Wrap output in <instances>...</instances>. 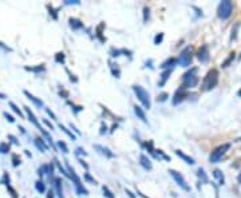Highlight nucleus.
<instances>
[{"mask_svg": "<svg viewBox=\"0 0 241 198\" xmlns=\"http://www.w3.org/2000/svg\"><path fill=\"white\" fill-rule=\"evenodd\" d=\"M40 133H42V134H43V137H44V138L47 139V142H48V143H50V145H51V146H52V147H54V149H55V146H54V143H52V138H51V135H50V134H48V133H47V131H46V130H44V129H43V130H40Z\"/></svg>", "mask_w": 241, "mask_h": 198, "instance_id": "26", "label": "nucleus"}, {"mask_svg": "<svg viewBox=\"0 0 241 198\" xmlns=\"http://www.w3.org/2000/svg\"><path fill=\"white\" fill-rule=\"evenodd\" d=\"M106 125H102V130H101V134H103V133H106Z\"/></svg>", "mask_w": 241, "mask_h": 198, "instance_id": "53", "label": "nucleus"}, {"mask_svg": "<svg viewBox=\"0 0 241 198\" xmlns=\"http://www.w3.org/2000/svg\"><path fill=\"white\" fill-rule=\"evenodd\" d=\"M35 187H36V190H38L39 193H44L46 192V185H44L43 181H38V182L35 183Z\"/></svg>", "mask_w": 241, "mask_h": 198, "instance_id": "23", "label": "nucleus"}, {"mask_svg": "<svg viewBox=\"0 0 241 198\" xmlns=\"http://www.w3.org/2000/svg\"><path fill=\"white\" fill-rule=\"evenodd\" d=\"M20 162H22V161H20V158L18 157V154H12V166L18 167L20 165Z\"/></svg>", "mask_w": 241, "mask_h": 198, "instance_id": "34", "label": "nucleus"}, {"mask_svg": "<svg viewBox=\"0 0 241 198\" xmlns=\"http://www.w3.org/2000/svg\"><path fill=\"white\" fill-rule=\"evenodd\" d=\"M64 4L70 5V4H79V0H66L64 2Z\"/></svg>", "mask_w": 241, "mask_h": 198, "instance_id": "44", "label": "nucleus"}, {"mask_svg": "<svg viewBox=\"0 0 241 198\" xmlns=\"http://www.w3.org/2000/svg\"><path fill=\"white\" fill-rule=\"evenodd\" d=\"M23 92H24V95H26V96H27V98H28L30 100H31V102H32V103H34V105H35L36 107H39V109H40V107H43V100L40 99V98H36V96H34L32 94H30L28 91H27V90H24V91H23Z\"/></svg>", "mask_w": 241, "mask_h": 198, "instance_id": "11", "label": "nucleus"}, {"mask_svg": "<svg viewBox=\"0 0 241 198\" xmlns=\"http://www.w3.org/2000/svg\"><path fill=\"white\" fill-rule=\"evenodd\" d=\"M235 59V52H230L229 54V58L225 60V62H222V64H221V67H228L229 64H230V62Z\"/></svg>", "mask_w": 241, "mask_h": 198, "instance_id": "33", "label": "nucleus"}, {"mask_svg": "<svg viewBox=\"0 0 241 198\" xmlns=\"http://www.w3.org/2000/svg\"><path fill=\"white\" fill-rule=\"evenodd\" d=\"M197 59L201 63H206L209 60V47L206 44L202 46L201 48L198 50V52H197Z\"/></svg>", "mask_w": 241, "mask_h": 198, "instance_id": "9", "label": "nucleus"}, {"mask_svg": "<svg viewBox=\"0 0 241 198\" xmlns=\"http://www.w3.org/2000/svg\"><path fill=\"white\" fill-rule=\"evenodd\" d=\"M8 139L11 141V142L13 143V145H19V141H18V138H16L15 135H12V134H9V135H8Z\"/></svg>", "mask_w": 241, "mask_h": 198, "instance_id": "42", "label": "nucleus"}, {"mask_svg": "<svg viewBox=\"0 0 241 198\" xmlns=\"http://www.w3.org/2000/svg\"><path fill=\"white\" fill-rule=\"evenodd\" d=\"M197 67H193L190 68L188 72L184 74V76H182V86L185 87V89H190V87H196L197 83H198V76H197Z\"/></svg>", "mask_w": 241, "mask_h": 198, "instance_id": "2", "label": "nucleus"}, {"mask_svg": "<svg viewBox=\"0 0 241 198\" xmlns=\"http://www.w3.org/2000/svg\"><path fill=\"white\" fill-rule=\"evenodd\" d=\"M34 142H35V146L38 147V149H39L42 153H46L47 150H48V146L46 145V143H44V141H43L42 138H36L35 141H34Z\"/></svg>", "mask_w": 241, "mask_h": 198, "instance_id": "16", "label": "nucleus"}, {"mask_svg": "<svg viewBox=\"0 0 241 198\" xmlns=\"http://www.w3.org/2000/svg\"><path fill=\"white\" fill-rule=\"evenodd\" d=\"M102 190H103V196L106 197V198H114L113 192H111V190L108 189L107 186H103V187H102Z\"/></svg>", "mask_w": 241, "mask_h": 198, "instance_id": "28", "label": "nucleus"}, {"mask_svg": "<svg viewBox=\"0 0 241 198\" xmlns=\"http://www.w3.org/2000/svg\"><path fill=\"white\" fill-rule=\"evenodd\" d=\"M197 175H198L200 179H202V182H208V177H206V174H205V172H204V169H198Z\"/></svg>", "mask_w": 241, "mask_h": 198, "instance_id": "27", "label": "nucleus"}, {"mask_svg": "<svg viewBox=\"0 0 241 198\" xmlns=\"http://www.w3.org/2000/svg\"><path fill=\"white\" fill-rule=\"evenodd\" d=\"M43 123H44V125H46L47 127H48L50 130H54V125H52V123L50 122L48 119H43Z\"/></svg>", "mask_w": 241, "mask_h": 198, "instance_id": "43", "label": "nucleus"}, {"mask_svg": "<svg viewBox=\"0 0 241 198\" xmlns=\"http://www.w3.org/2000/svg\"><path fill=\"white\" fill-rule=\"evenodd\" d=\"M70 127H71V130H74V131H75V133L78 134V135H80V131H79V130L76 129L75 126H73V123H71V125H70Z\"/></svg>", "mask_w": 241, "mask_h": 198, "instance_id": "49", "label": "nucleus"}, {"mask_svg": "<svg viewBox=\"0 0 241 198\" xmlns=\"http://www.w3.org/2000/svg\"><path fill=\"white\" fill-rule=\"evenodd\" d=\"M27 71H32V72H44L46 71V67L44 64H40L38 67H26Z\"/></svg>", "mask_w": 241, "mask_h": 198, "instance_id": "21", "label": "nucleus"}, {"mask_svg": "<svg viewBox=\"0 0 241 198\" xmlns=\"http://www.w3.org/2000/svg\"><path fill=\"white\" fill-rule=\"evenodd\" d=\"M133 91H134V94L137 95V98H138V100L142 103V106L145 107V109H150V106H151V102H150V95H149V92L146 91V90L144 89L142 86H138V85H135V86H133Z\"/></svg>", "mask_w": 241, "mask_h": 198, "instance_id": "3", "label": "nucleus"}, {"mask_svg": "<svg viewBox=\"0 0 241 198\" xmlns=\"http://www.w3.org/2000/svg\"><path fill=\"white\" fill-rule=\"evenodd\" d=\"M126 194H127V196H129V197H130V198H137V197H135V196H134V194H133V193H131V192H130V190H126Z\"/></svg>", "mask_w": 241, "mask_h": 198, "instance_id": "51", "label": "nucleus"}, {"mask_svg": "<svg viewBox=\"0 0 241 198\" xmlns=\"http://www.w3.org/2000/svg\"><path fill=\"white\" fill-rule=\"evenodd\" d=\"M5 98H7L5 94H2V92H0V99H5Z\"/></svg>", "mask_w": 241, "mask_h": 198, "instance_id": "54", "label": "nucleus"}, {"mask_svg": "<svg viewBox=\"0 0 241 198\" xmlns=\"http://www.w3.org/2000/svg\"><path fill=\"white\" fill-rule=\"evenodd\" d=\"M24 111H26V114H27V116H28V119H30V122L32 123L34 126L36 127V129H39V130H43V127L40 126V123L38 122V119H36V116L34 115V113L31 111V109H30V107H24Z\"/></svg>", "mask_w": 241, "mask_h": 198, "instance_id": "10", "label": "nucleus"}, {"mask_svg": "<svg viewBox=\"0 0 241 198\" xmlns=\"http://www.w3.org/2000/svg\"><path fill=\"white\" fill-rule=\"evenodd\" d=\"M239 182L241 183V173H240V175H239Z\"/></svg>", "mask_w": 241, "mask_h": 198, "instance_id": "56", "label": "nucleus"}, {"mask_svg": "<svg viewBox=\"0 0 241 198\" xmlns=\"http://www.w3.org/2000/svg\"><path fill=\"white\" fill-rule=\"evenodd\" d=\"M150 19V9L147 7H144V23H147Z\"/></svg>", "mask_w": 241, "mask_h": 198, "instance_id": "32", "label": "nucleus"}, {"mask_svg": "<svg viewBox=\"0 0 241 198\" xmlns=\"http://www.w3.org/2000/svg\"><path fill=\"white\" fill-rule=\"evenodd\" d=\"M48 8H50V13H52V18L54 19H58V15H56V12L55 11H54V9L52 8H51V7L48 5Z\"/></svg>", "mask_w": 241, "mask_h": 198, "instance_id": "47", "label": "nucleus"}, {"mask_svg": "<svg viewBox=\"0 0 241 198\" xmlns=\"http://www.w3.org/2000/svg\"><path fill=\"white\" fill-rule=\"evenodd\" d=\"M84 179H86L87 181V182H90V183H93V185H95V179H94V178H91V175H90V174L89 173H84Z\"/></svg>", "mask_w": 241, "mask_h": 198, "instance_id": "39", "label": "nucleus"}, {"mask_svg": "<svg viewBox=\"0 0 241 198\" xmlns=\"http://www.w3.org/2000/svg\"><path fill=\"white\" fill-rule=\"evenodd\" d=\"M237 95H239V96H240V98H241V90H240V91H239V92H237Z\"/></svg>", "mask_w": 241, "mask_h": 198, "instance_id": "57", "label": "nucleus"}, {"mask_svg": "<svg viewBox=\"0 0 241 198\" xmlns=\"http://www.w3.org/2000/svg\"><path fill=\"white\" fill-rule=\"evenodd\" d=\"M170 74H172V68L170 70H165V71L161 74L159 80H158V87H164L165 86V83L168 82L169 78H170Z\"/></svg>", "mask_w": 241, "mask_h": 198, "instance_id": "12", "label": "nucleus"}, {"mask_svg": "<svg viewBox=\"0 0 241 198\" xmlns=\"http://www.w3.org/2000/svg\"><path fill=\"white\" fill-rule=\"evenodd\" d=\"M192 59H193V56H192V47H185L184 50L181 51V54H179V56H178V63L181 64L182 67H189L190 66V63H192Z\"/></svg>", "mask_w": 241, "mask_h": 198, "instance_id": "6", "label": "nucleus"}, {"mask_svg": "<svg viewBox=\"0 0 241 198\" xmlns=\"http://www.w3.org/2000/svg\"><path fill=\"white\" fill-rule=\"evenodd\" d=\"M66 71H67V74H69V75H70V80H71V82H74V83H76V82H78V79L75 78V76H74V75H73V74H70V71H69V70H66Z\"/></svg>", "mask_w": 241, "mask_h": 198, "instance_id": "45", "label": "nucleus"}, {"mask_svg": "<svg viewBox=\"0 0 241 198\" xmlns=\"http://www.w3.org/2000/svg\"><path fill=\"white\" fill-rule=\"evenodd\" d=\"M47 198H54V192H52V190H50V192L47 193Z\"/></svg>", "mask_w": 241, "mask_h": 198, "instance_id": "52", "label": "nucleus"}, {"mask_svg": "<svg viewBox=\"0 0 241 198\" xmlns=\"http://www.w3.org/2000/svg\"><path fill=\"white\" fill-rule=\"evenodd\" d=\"M76 154H83V155H86V151H84L82 147H78V149H76Z\"/></svg>", "mask_w": 241, "mask_h": 198, "instance_id": "48", "label": "nucleus"}, {"mask_svg": "<svg viewBox=\"0 0 241 198\" xmlns=\"http://www.w3.org/2000/svg\"><path fill=\"white\" fill-rule=\"evenodd\" d=\"M239 27H240V23H236V26H235V30L232 28V36H230V40H235L236 39V36H237V30H239Z\"/></svg>", "mask_w": 241, "mask_h": 198, "instance_id": "37", "label": "nucleus"}, {"mask_svg": "<svg viewBox=\"0 0 241 198\" xmlns=\"http://www.w3.org/2000/svg\"><path fill=\"white\" fill-rule=\"evenodd\" d=\"M58 126H59V129H60V130H63V133H64V134H67V135H69V137H70V138L73 139V141L75 139V135H74V134L71 133L70 130H67V129H66V127H64L63 125H60V123H59V125H58Z\"/></svg>", "mask_w": 241, "mask_h": 198, "instance_id": "31", "label": "nucleus"}, {"mask_svg": "<svg viewBox=\"0 0 241 198\" xmlns=\"http://www.w3.org/2000/svg\"><path fill=\"white\" fill-rule=\"evenodd\" d=\"M0 47H2V48H4L5 50V51H12V50L11 48H9V47H5L4 44H3V43L2 42H0Z\"/></svg>", "mask_w": 241, "mask_h": 198, "instance_id": "50", "label": "nucleus"}, {"mask_svg": "<svg viewBox=\"0 0 241 198\" xmlns=\"http://www.w3.org/2000/svg\"><path fill=\"white\" fill-rule=\"evenodd\" d=\"M54 161H55V163H56L58 169H59V172L62 173L64 177H69V178H70V174H69V172H67V170H64V169H63V167H62V165H60V163H59V161H58V159H54Z\"/></svg>", "mask_w": 241, "mask_h": 198, "instance_id": "29", "label": "nucleus"}, {"mask_svg": "<svg viewBox=\"0 0 241 198\" xmlns=\"http://www.w3.org/2000/svg\"><path fill=\"white\" fill-rule=\"evenodd\" d=\"M55 62L56 63H63L64 62V54L63 52H58L55 55Z\"/></svg>", "mask_w": 241, "mask_h": 198, "instance_id": "36", "label": "nucleus"}, {"mask_svg": "<svg viewBox=\"0 0 241 198\" xmlns=\"http://www.w3.org/2000/svg\"><path fill=\"white\" fill-rule=\"evenodd\" d=\"M2 183H4V185H7V186H9V177H8V174H7V173H4V175H3V179H2Z\"/></svg>", "mask_w": 241, "mask_h": 198, "instance_id": "40", "label": "nucleus"}, {"mask_svg": "<svg viewBox=\"0 0 241 198\" xmlns=\"http://www.w3.org/2000/svg\"><path fill=\"white\" fill-rule=\"evenodd\" d=\"M177 63H178V60H177V59H174V58H170V59L165 60V62L162 63V64L159 66V67H161V68H164V70H170V68L173 70V67H174L175 64H177Z\"/></svg>", "mask_w": 241, "mask_h": 198, "instance_id": "14", "label": "nucleus"}, {"mask_svg": "<svg viewBox=\"0 0 241 198\" xmlns=\"http://www.w3.org/2000/svg\"><path fill=\"white\" fill-rule=\"evenodd\" d=\"M62 181H60V178H54V185H55V190L58 193V197L59 198H64L63 196V192H62Z\"/></svg>", "mask_w": 241, "mask_h": 198, "instance_id": "17", "label": "nucleus"}, {"mask_svg": "<svg viewBox=\"0 0 241 198\" xmlns=\"http://www.w3.org/2000/svg\"><path fill=\"white\" fill-rule=\"evenodd\" d=\"M70 27L73 30H80V28H83V23L80 22V20L75 19V18H71L70 19Z\"/></svg>", "mask_w": 241, "mask_h": 198, "instance_id": "19", "label": "nucleus"}, {"mask_svg": "<svg viewBox=\"0 0 241 198\" xmlns=\"http://www.w3.org/2000/svg\"><path fill=\"white\" fill-rule=\"evenodd\" d=\"M175 155H178L179 158H182L188 165H194V159L190 158L189 155H186V154L184 151H181V150H175Z\"/></svg>", "mask_w": 241, "mask_h": 198, "instance_id": "15", "label": "nucleus"}, {"mask_svg": "<svg viewBox=\"0 0 241 198\" xmlns=\"http://www.w3.org/2000/svg\"><path fill=\"white\" fill-rule=\"evenodd\" d=\"M138 194H140V196H141L142 198H149V197H146V196H145V194H142V193H140V192H138Z\"/></svg>", "mask_w": 241, "mask_h": 198, "instance_id": "55", "label": "nucleus"}, {"mask_svg": "<svg viewBox=\"0 0 241 198\" xmlns=\"http://www.w3.org/2000/svg\"><path fill=\"white\" fill-rule=\"evenodd\" d=\"M140 163H141V166L145 167L146 170H151V167H153L151 161L145 155V154H141V155H140Z\"/></svg>", "mask_w": 241, "mask_h": 198, "instance_id": "13", "label": "nucleus"}, {"mask_svg": "<svg viewBox=\"0 0 241 198\" xmlns=\"http://www.w3.org/2000/svg\"><path fill=\"white\" fill-rule=\"evenodd\" d=\"M213 175H214V178L218 179L220 185H224V175L220 170H214V172H213Z\"/></svg>", "mask_w": 241, "mask_h": 198, "instance_id": "24", "label": "nucleus"}, {"mask_svg": "<svg viewBox=\"0 0 241 198\" xmlns=\"http://www.w3.org/2000/svg\"><path fill=\"white\" fill-rule=\"evenodd\" d=\"M168 98H169V94L168 92H162V94H159V95L157 96V102H165Z\"/></svg>", "mask_w": 241, "mask_h": 198, "instance_id": "35", "label": "nucleus"}, {"mask_svg": "<svg viewBox=\"0 0 241 198\" xmlns=\"http://www.w3.org/2000/svg\"><path fill=\"white\" fill-rule=\"evenodd\" d=\"M217 82H218V71L217 70H210V71L206 74V76L204 78V82H202V91H209V90L214 89Z\"/></svg>", "mask_w": 241, "mask_h": 198, "instance_id": "1", "label": "nucleus"}, {"mask_svg": "<svg viewBox=\"0 0 241 198\" xmlns=\"http://www.w3.org/2000/svg\"><path fill=\"white\" fill-rule=\"evenodd\" d=\"M169 174L172 175V178L177 182V185L181 187L182 190H185V192H190V187H189V185L186 183V181H185V178H184V175H182L181 173H178V172H175V170H173V169H170L169 170Z\"/></svg>", "mask_w": 241, "mask_h": 198, "instance_id": "7", "label": "nucleus"}, {"mask_svg": "<svg viewBox=\"0 0 241 198\" xmlns=\"http://www.w3.org/2000/svg\"><path fill=\"white\" fill-rule=\"evenodd\" d=\"M188 89H185L184 86H181L179 89L177 90V92H175V95H174V98H173V105H178L179 102H182L185 98H188V91H186Z\"/></svg>", "mask_w": 241, "mask_h": 198, "instance_id": "8", "label": "nucleus"}, {"mask_svg": "<svg viewBox=\"0 0 241 198\" xmlns=\"http://www.w3.org/2000/svg\"><path fill=\"white\" fill-rule=\"evenodd\" d=\"M134 113H135V115L138 116V118H140L142 122H147V120H146V115H145V111L144 110H142V107H140V106H134Z\"/></svg>", "mask_w": 241, "mask_h": 198, "instance_id": "18", "label": "nucleus"}, {"mask_svg": "<svg viewBox=\"0 0 241 198\" xmlns=\"http://www.w3.org/2000/svg\"><path fill=\"white\" fill-rule=\"evenodd\" d=\"M233 11V3L229 2V0H225V2H221L218 5V9H217V15H218L220 19L226 20L232 15Z\"/></svg>", "mask_w": 241, "mask_h": 198, "instance_id": "4", "label": "nucleus"}, {"mask_svg": "<svg viewBox=\"0 0 241 198\" xmlns=\"http://www.w3.org/2000/svg\"><path fill=\"white\" fill-rule=\"evenodd\" d=\"M97 150H99V153L101 154H103V155H106V157H108V158H111V157H114V154L110 151V150L107 149V147H103V146H101V145H95L94 146Z\"/></svg>", "mask_w": 241, "mask_h": 198, "instance_id": "20", "label": "nucleus"}, {"mask_svg": "<svg viewBox=\"0 0 241 198\" xmlns=\"http://www.w3.org/2000/svg\"><path fill=\"white\" fill-rule=\"evenodd\" d=\"M229 147H230L229 143H224V145L218 146L217 149H214V151H212V154L209 155V161H210L212 163L218 162V161L222 158L224 154H225V153L229 150Z\"/></svg>", "mask_w": 241, "mask_h": 198, "instance_id": "5", "label": "nucleus"}, {"mask_svg": "<svg viewBox=\"0 0 241 198\" xmlns=\"http://www.w3.org/2000/svg\"><path fill=\"white\" fill-rule=\"evenodd\" d=\"M9 151V145L7 142H0V153L2 154H7Z\"/></svg>", "mask_w": 241, "mask_h": 198, "instance_id": "25", "label": "nucleus"}, {"mask_svg": "<svg viewBox=\"0 0 241 198\" xmlns=\"http://www.w3.org/2000/svg\"><path fill=\"white\" fill-rule=\"evenodd\" d=\"M9 106H11V109H12V110H13V111H15L16 114H19V116H20V118H24V115H23V113L20 111V109H19V107L15 105V103H13V102H9Z\"/></svg>", "mask_w": 241, "mask_h": 198, "instance_id": "30", "label": "nucleus"}, {"mask_svg": "<svg viewBox=\"0 0 241 198\" xmlns=\"http://www.w3.org/2000/svg\"><path fill=\"white\" fill-rule=\"evenodd\" d=\"M3 115H4V118L7 119V120H8V122H11V123H13V122H15V119H13V116L11 115V114H8V113H4V114H3Z\"/></svg>", "mask_w": 241, "mask_h": 198, "instance_id": "41", "label": "nucleus"}, {"mask_svg": "<svg viewBox=\"0 0 241 198\" xmlns=\"http://www.w3.org/2000/svg\"><path fill=\"white\" fill-rule=\"evenodd\" d=\"M46 113L47 114H48V115L51 116V118H52V119H56V116H55V114H54L52 111H51V110L50 109H46Z\"/></svg>", "mask_w": 241, "mask_h": 198, "instance_id": "46", "label": "nucleus"}, {"mask_svg": "<svg viewBox=\"0 0 241 198\" xmlns=\"http://www.w3.org/2000/svg\"><path fill=\"white\" fill-rule=\"evenodd\" d=\"M162 39H164V33L161 32V33H158V35L154 38V43H155V44H161Z\"/></svg>", "mask_w": 241, "mask_h": 198, "instance_id": "38", "label": "nucleus"}, {"mask_svg": "<svg viewBox=\"0 0 241 198\" xmlns=\"http://www.w3.org/2000/svg\"><path fill=\"white\" fill-rule=\"evenodd\" d=\"M56 146L59 147V149L62 150L64 154L69 153V147H67V145H66V142H64V141H58V142H56Z\"/></svg>", "mask_w": 241, "mask_h": 198, "instance_id": "22", "label": "nucleus"}]
</instances>
